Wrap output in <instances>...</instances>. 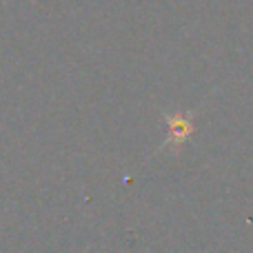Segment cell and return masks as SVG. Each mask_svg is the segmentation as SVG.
<instances>
[{
	"label": "cell",
	"instance_id": "6da1fadb",
	"mask_svg": "<svg viewBox=\"0 0 253 253\" xmlns=\"http://www.w3.org/2000/svg\"><path fill=\"white\" fill-rule=\"evenodd\" d=\"M193 133V120L189 114H167V144L171 149L184 147Z\"/></svg>",
	"mask_w": 253,
	"mask_h": 253
}]
</instances>
